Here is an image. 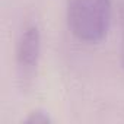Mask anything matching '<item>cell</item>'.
<instances>
[{
    "instance_id": "cell-3",
    "label": "cell",
    "mask_w": 124,
    "mask_h": 124,
    "mask_svg": "<svg viewBox=\"0 0 124 124\" xmlns=\"http://www.w3.org/2000/svg\"><path fill=\"white\" fill-rule=\"evenodd\" d=\"M120 29H121L120 58H121V66H123V69H124V0H120Z\"/></svg>"
},
{
    "instance_id": "cell-2",
    "label": "cell",
    "mask_w": 124,
    "mask_h": 124,
    "mask_svg": "<svg viewBox=\"0 0 124 124\" xmlns=\"http://www.w3.org/2000/svg\"><path fill=\"white\" fill-rule=\"evenodd\" d=\"M41 50V34L37 23H28L22 29L16 47V66L19 79L25 83L34 78Z\"/></svg>"
},
{
    "instance_id": "cell-1",
    "label": "cell",
    "mask_w": 124,
    "mask_h": 124,
    "mask_svg": "<svg viewBox=\"0 0 124 124\" xmlns=\"http://www.w3.org/2000/svg\"><path fill=\"white\" fill-rule=\"evenodd\" d=\"M70 31L83 41H99L111 21V0H66Z\"/></svg>"
},
{
    "instance_id": "cell-4",
    "label": "cell",
    "mask_w": 124,
    "mask_h": 124,
    "mask_svg": "<svg viewBox=\"0 0 124 124\" xmlns=\"http://www.w3.org/2000/svg\"><path fill=\"white\" fill-rule=\"evenodd\" d=\"M26 123H35V124H47V123H51V118L48 117V114L45 111H41V109H37L34 112H31V115L25 120Z\"/></svg>"
}]
</instances>
